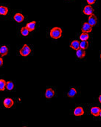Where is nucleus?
Segmentation results:
<instances>
[{"label": "nucleus", "mask_w": 101, "mask_h": 127, "mask_svg": "<svg viewBox=\"0 0 101 127\" xmlns=\"http://www.w3.org/2000/svg\"><path fill=\"white\" fill-rule=\"evenodd\" d=\"M89 38V35L87 32H82L80 35V39L81 41H87Z\"/></svg>", "instance_id": "18"}, {"label": "nucleus", "mask_w": 101, "mask_h": 127, "mask_svg": "<svg viewBox=\"0 0 101 127\" xmlns=\"http://www.w3.org/2000/svg\"><path fill=\"white\" fill-rule=\"evenodd\" d=\"M88 22H89V24L91 26H92V27L95 26L97 25V23H98V18H97V16L95 15H94V14L89 16V17L88 19Z\"/></svg>", "instance_id": "4"}, {"label": "nucleus", "mask_w": 101, "mask_h": 127, "mask_svg": "<svg viewBox=\"0 0 101 127\" xmlns=\"http://www.w3.org/2000/svg\"><path fill=\"white\" fill-rule=\"evenodd\" d=\"M74 115L75 116H81V115H83L84 114V110L81 107V106H77L75 109L74 110V112H73Z\"/></svg>", "instance_id": "7"}, {"label": "nucleus", "mask_w": 101, "mask_h": 127, "mask_svg": "<svg viewBox=\"0 0 101 127\" xmlns=\"http://www.w3.org/2000/svg\"><path fill=\"white\" fill-rule=\"evenodd\" d=\"M8 13V8L4 6H0V15L5 16Z\"/></svg>", "instance_id": "17"}, {"label": "nucleus", "mask_w": 101, "mask_h": 127, "mask_svg": "<svg viewBox=\"0 0 101 127\" xmlns=\"http://www.w3.org/2000/svg\"><path fill=\"white\" fill-rule=\"evenodd\" d=\"M6 88L7 90L11 91L14 89V84L12 81H8L6 83Z\"/></svg>", "instance_id": "20"}, {"label": "nucleus", "mask_w": 101, "mask_h": 127, "mask_svg": "<svg viewBox=\"0 0 101 127\" xmlns=\"http://www.w3.org/2000/svg\"><path fill=\"white\" fill-rule=\"evenodd\" d=\"M81 31L83 32H91L92 31V26H91L89 22H84L83 25V27L81 28Z\"/></svg>", "instance_id": "5"}, {"label": "nucleus", "mask_w": 101, "mask_h": 127, "mask_svg": "<svg viewBox=\"0 0 101 127\" xmlns=\"http://www.w3.org/2000/svg\"><path fill=\"white\" fill-rule=\"evenodd\" d=\"M89 47V42L87 41H81V42H80V47L83 49V50H86Z\"/></svg>", "instance_id": "19"}, {"label": "nucleus", "mask_w": 101, "mask_h": 127, "mask_svg": "<svg viewBox=\"0 0 101 127\" xmlns=\"http://www.w3.org/2000/svg\"><path fill=\"white\" fill-rule=\"evenodd\" d=\"M77 93V92L76 89L74 88V87H72V88L69 89V92H68L67 96L69 97H74L76 96Z\"/></svg>", "instance_id": "13"}, {"label": "nucleus", "mask_w": 101, "mask_h": 127, "mask_svg": "<svg viewBox=\"0 0 101 127\" xmlns=\"http://www.w3.org/2000/svg\"><path fill=\"white\" fill-rule=\"evenodd\" d=\"M100 57H101V56H100Z\"/></svg>", "instance_id": "26"}, {"label": "nucleus", "mask_w": 101, "mask_h": 127, "mask_svg": "<svg viewBox=\"0 0 101 127\" xmlns=\"http://www.w3.org/2000/svg\"><path fill=\"white\" fill-rule=\"evenodd\" d=\"M99 116L101 118V112H100V114H99Z\"/></svg>", "instance_id": "25"}, {"label": "nucleus", "mask_w": 101, "mask_h": 127, "mask_svg": "<svg viewBox=\"0 0 101 127\" xmlns=\"http://www.w3.org/2000/svg\"><path fill=\"white\" fill-rule=\"evenodd\" d=\"M98 100H99V102L101 103V95H99V97H98Z\"/></svg>", "instance_id": "24"}, {"label": "nucleus", "mask_w": 101, "mask_h": 127, "mask_svg": "<svg viewBox=\"0 0 101 127\" xmlns=\"http://www.w3.org/2000/svg\"><path fill=\"white\" fill-rule=\"evenodd\" d=\"M76 55L77 56V58L79 59H83L85 56H86V51L82 49V48H79L78 50H77V52H76Z\"/></svg>", "instance_id": "12"}, {"label": "nucleus", "mask_w": 101, "mask_h": 127, "mask_svg": "<svg viewBox=\"0 0 101 127\" xmlns=\"http://www.w3.org/2000/svg\"><path fill=\"white\" fill-rule=\"evenodd\" d=\"M4 106L6 108H11L13 106V100L10 98H6L4 100Z\"/></svg>", "instance_id": "10"}, {"label": "nucleus", "mask_w": 101, "mask_h": 127, "mask_svg": "<svg viewBox=\"0 0 101 127\" xmlns=\"http://www.w3.org/2000/svg\"><path fill=\"white\" fill-rule=\"evenodd\" d=\"M3 65V59L1 58H0V67Z\"/></svg>", "instance_id": "23"}, {"label": "nucleus", "mask_w": 101, "mask_h": 127, "mask_svg": "<svg viewBox=\"0 0 101 127\" xmlns=\"http://www.w3.org/2000/svg\"><path fill=\"white\" fill-rule=\"evenodd\" d=\"M86 2H87L88 4L92 5V4H94L96 2V0H86Z\"/></svg>", "instance_id": "22"}, {"label": "nucleus", "mask_w": 101, "mask_h": 127, "mask_svg": "<svg viewBox=\"0 0 101 127\" xmlns=\"http://www.w3.org/2000/svg\"><path fill=\"white\" fill-rule=\"evenodd\" d=\"M26 27L30 30V31H33L36 28V22H31L27 24Z\"/></svg>", "instance_id": "15"}, {"label": "nucleus", "mask_w": 101, "mask_h": 127, "mask_svg": "<svg viewBox=\"0 0 101 127\" xmlns=\"http://www.w3.org/2000/svg\"><path fill=\"white\" fill-rule=\"evenodd\" d=\"M100 112H101V108L98 107V106H93V107H92L91 109H90L91 114H92V115L95 116V117L99 116Z\"/></svg>", "instance_id": "8"}, {"label": "nucleus", "mask_w": 101, "mask_h": 127, "mask_svg": "<svg viewBox=\"0 0 101 127\" xmlns=\"http://www.w3.org/2000/svg\"><path fill=\"white\" fill-rule=\"evenodd\" d=\"M55 94V90H53L52 88H48L46 90V92H45V97L47 99H51L54 95Z\"/></svg>", "instance_id": "6"}, {"label": "nucleus", "mask_w": 101, "mask_h": 127, "mask_svg": "<svg viewBox=\"0 0 101 127\" xmlns=\"http://www.w3.org/2000/svg\"><path fill=\"white\" fill-rule=\"evenodd\" d=\"M30 30L27 28V27H24V28H22V29H21V31H20V32H21V34L23 35V36H27L28 35H29V33H30Z\"/></svg>", "instance_id": "16"}, {"label": "nucleus", "mask_w": 101, "mask_h": 127, "mask_svg": "<svg viewBox=\"0 0 101 127\" xmlns=\"http://www.w3.org/2000/svg\"><path fill=\"white\" fill-rule=\"evenodd\" d=\"M8 53V48L6 46H1L0 47V56H4Z\"/></svg>", "instance_id": "14"}, {"label": "nucleus", "mask_w": 101, "mask_h": 127, "mask_svg": "<svg viewBox=\"0 0 101 127\" xmlns=\"http://www.w3.org/2000/svg\"><path fill=\"white\" fill-rule=\"evenodd\" d=\"M13 19H14V20H15L16 22L21 23V22H22L24 21L25 17H24V16H23L22 13H16V14L14 15V16H13Z\"/></svg>", "instance_id": "9"}, {"label": "nucleus", "mask_w": 101, "mask_h": 127, "mask_svg": "<svg viewBox=\"0 0 101 127\" xmlns=\"http://www.w3.org/2000/svg\"><path fill=\"white\" fill-rule=\"evenodd\" d=\"M50 35L52 38H54V39L60 38L62 35V30H61V28H58V27L54 28L50 31Z\"/></svg>", "instance_id": "1"}, {"label": "nucleus", "mask_w": 101, "mask_h": 127, "mask_svg": "<svg viewBox=\"0 0 101 127\" xmlns=\"http://www.w3.org/2000/svg\"><path fill=\"white\" fill-rule=\"evenodd\" d=\"M83 13L87 15V16H91L94 13V9L93 7L90 5V4H88V5H86L83 8Z\"/></svg>", "instance_id": "3"}, {"label": "nucleus", "mask_w": 101, "mask_h": 127, "mask_svg": "<svg viewBox=\"0 0 101 127\" xmlns=\"http://www.w3.org/2000/svg\"><path fill=\"white\" fill-rule=\"evenodd\" d=\"M6 88V82L3 79H0V91H4Z\"/></svg>", "instance_id": "21"}, {"label": "nucleus", "mask_w": 101, "mask_h": 127, "mask_svg": "<svg viewBox=\"0 0 101 127\" xmlns=\"http://www.w3.org/2000/svg\"><path fill=\"white\" fill-rule=\"evenodd\" d=\"M70 47L73 50H78L80 48V41L77 40H74L70 43Z\"/></svg>", "instance_id": "11"}, {"label": "nucleus", "mask_w": 101, "mask_h": 127, "mask_svg": "<svg viewBox=\"0 0 101 127\" xmlns=\"http://www.w3.org/2000/svg\"><path fill=\"white\" fill-rule=\"evenodd\" d=\"M31 53V49L30 47L27 45V44H25L19 50V53L22 56H24V57H26L27 56H29Z\"/></svg>", "instance_id": "2"}]
</instances>
